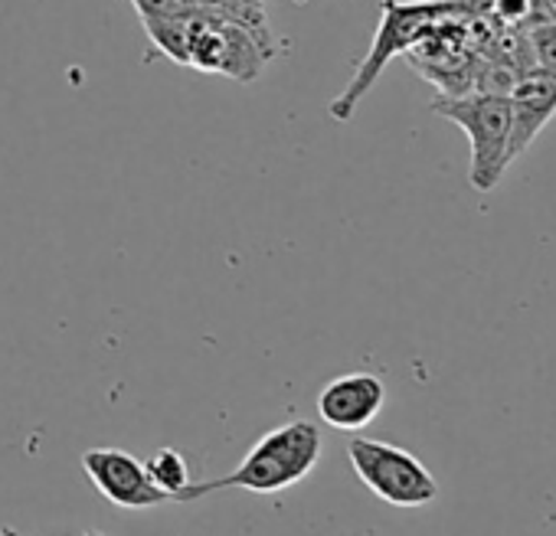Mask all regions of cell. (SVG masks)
Listing matches in <instances>:
<instances>
[{"instance_id":"6da1fadb","label":"cell","mask_w":556,"mask_h":536,"mask_svg":"<svg viewBox=\"0 0 556 536\" xmlns=\"http://www.w3.org/2000/svg\"><path fill=\"white\" fill-rule=\"evenodd\" d=\"M321 458V435L318 425L308 419H295L289 425H278L271 432H265L249 455L239 461L236 471L213 477V481H197L187 490L177 494L180 503L187 500H200L206 494H219V490H252V494H278L299 481H305L312 474V468Z\"/></svg>"},{"instance_id":"7a4b0ae2","label":"cell","mask_w":556,"mask_h":536,"mask_svg":"<svg viewBox=\"0 0 556 536\" xmlns=\"http://www.w3.org/2000/svg\"><path fill=\"white\" fill-rule=\"evenodd\" d=\"M462 17H465L462 0H380V30L370 43V53L357 63L354 79L331 102V118L351 122L357 105L377 86V79L383 76V69L396 53L413 50L426 34Z\"/></svg>"},{"instance_id":"3957f363","label":"cell","mask_w":556,"mask_h":536,"mask_svg":"<svg viewBox=\"0 0 556 536\" xmlns=\"http://www.w3.org/2000/svg\"><path fill=\"white\" fill-rule=\"evenodd\" d=\"M432 112L455 122L471 144L468 183L478 193H491L510 164V102L494 95H439Z\"/></svg>"},{"instance_id":"277c9868","label":"cell","mask_w":556,"mask_h":536,"mask_svg":"<svg viewBox=\"0 0 556 536\" xmlns=\"http://www.w3.org/2000/svg\"><path fill=\"white\" fill-rule=\"evenodd\" d=\"M348 458L364 487L393 507H426L439 497V481L406 448L357 435L348 445Z\"/></svg>"},{"instance_id":"5b68a950","label":"cell","mask_w":556,"mask_h":536,"mask_svg":"<svg viewBox=\"0 0 556 536\" xmlns=\"http://www.w3.org/2000/svg\"><path fill=\"white\" fill-rule=\"evenodd\" d=\"M265 53L258 43L236 24L213 14L193 11L190 17V63L200 73L226 76L236 82H255L265 69Z\"/></svg>"},{"instance_id":"8992f818","label":"cell","mask_w":556,"mask_h":536,"mask_svg":"<svg viewBox=\"0 0 556 536\" xmlns=\"http://www.w3.org/2000/svg\"><path fill=\"white\" fill-rule=\"evenodd\" d=\"M83 471L96 484V490L125 510H148L157 503H167L170 497L148 477V468L141 458L122 448H89L83 451Z\"/></svg>"},{"instance_id":"52a82bcc","label":"cell","mask_w":556,"mask_h":536,"mask_svg":"<svg viewBox=\"0 0 556 536\" xmlns=\"http://www.w3.org/2000/svg\"><path fill=\"white\" fill-rule=\"evenodd\" d=\"M387 403V386L377 373H344L318 393V416L331 429L357 432L370 425Z\"/></svg>"},{"instance_id":"ba28073f","label":"cell","mask_w":556,"mask_h":536,"mask_svg":"<svg viewBox=\"0 0 556 536\" xmlns=\"http://www.w3.org/2000/svg\"><path fill=\"white\" fill-rule=\"evenodd\" d=\"M507 102H510V161H517L556 115V73L540 66L523 69Z\"/></svg>"},{"instance_id":"9c48e42d","label":"cell","mask_w":556,"mask_h":536,"mask_svg":"<svg viewBox=\"0 0 556 536\" xmlns=\"http://www.w3.org/2000/svg\"><path fill=\"white\" fill-rule=\"evenodd\" d=\"M190 14H177V17H144V30L151 37V43L167 56L174 60L177 66H187L190 63Z\"/></svg>"},{"instance_id":"30bf717a","label":"cell","mask_w":556,"mask_h":536,"mask_svg":"<svg viewBox=\"0 0 556 536\" xmlns=\"http://www.w3.org/2000/svg\"><path fill=\"white\" fill-rule=\"evenodd\" d=\"M144 468H148V477H151L170 500H177V494L190 487V468H187V458H184L177 448H157V451L144 461Z\"/></svg>"},{"instance_id":"8fae6325","label":"cell","mask_w":556,"mask_h":536,"mask_svg":"<svg viewBox=\"0 0 556 536\" xmlns=\"http://www.w3.org/2000/svg\"><path fill=\"white\" fill-rule=\"evenodd\" d=\"M527 47H530V53L536 56V60H533V66L556 73V21H553V24H543V27L527 30Z\"/></svg>"},{"instance_id":"7c38bea8","label":"cell","mask_w":556,"mask_h":536,"mask_svg":"<svg viewBox=\"0 0 556 536\" xmlns=\"http://www.w3.org/2000/svg\"><path fill=\"white\" fill-rule=\"evenodd\" d=\"M491 11L507 24V27H523L533 14V0H491Z\"/></svg>"},{"instance_id":"4fadbf2b","label":"cell","mask_w":556,"mask_h":536,"mask_svg":"<svg viewBox=\"0 0 556 536\" xmlns=\"http://www.w3.org/2000/svg\"><path fill=\"white\" fill-rule=\"evenodd\" d=\"M138 17H177V14H190V8L184 0H131Z\"/></svg>"},{"instance_id":"5bb4252c","label":"cell","mask_w":556,"mask_h":536,"mask_svg":"<svg viewBox=\"0 0 556 536\" xmlns=\"http://www.w3.org/2000/svg\"><path fill=\"white\" fill-rule=\"evenodd\" d=\"M0 536H17V529H0ZM79 536H105V533H99V529H86V533H79Z\"/></svg>"}]
</instances>
